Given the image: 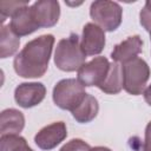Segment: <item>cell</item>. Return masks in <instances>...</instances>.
I'll return each instance as SVG.
<instances>
[{
  "instance_id": "19",
  "label": "cell",
  "mask_w": 151,
  "mask_h": 151,
  "mask_svg": "<svg viewBox=\"0 0 151 151\" xmlns=\"http://www.w3.org/2000/svg\"><path fill=\"white\" fill-rule=\"evenodd\" d=\"M91 146L80 138H74L61 146L59 151H90Z\"/></svg>"
},
{
  "instance_id": "8",
  "label": "cell",
  "mask_w": 151,
  "mask_h": 151,
  "mask_svg": "<svg viewBox=\"0 0 151 151\" xmlns=\"http://www.w3.org/2000/svg\"><path fill=\"white\" fill-rule=\"evenodd\" d=\"M46 96V87L42 83H21L14 90L15 103L24 107L29 109L40 104Z\"/></svg>"
},
{
  "instance_id": "18",
  "label": "cell",
  "mask_w": 151,
  "mask_h": 151,
  "mask_svg": "<svg viewBox=\"0 0 151 151\" xmlns=\"http://www.w3.org/2000/svg\"><path fill=\"white\" fill-rule=\"evenodd\" d=\"M28 5V1H1L0 2V12H1V24L6 20L7 17H12V14L20 7Z\"/></svg>"
},
{
  "instance_id": "13",
  "label": "cell",
  "mask_w": 151,
  "mask_h": 151,
  "mask_svg": "<svg viewBox=\"0 0 151 151\" xmlns=\"http://www.w3.org/2000/svg\"><path fill=\"white\" fill-rule=\"evenodd\" d=\"M25 127V117L17 109H6L0 114L1 136L19 134Z\"/></svg>"
},
{
  "instance_id": "25",
  "label": "cell",
  "mask_w": 151,
  "mask_h": 151,
  "mask_svg": "<svg viewBox=\"0 0 151 151\" xmlns=\"http://www.w3.org/2000/svg\"><path fill=\"white\" fill-rule=\"evenodd\" d=\"M150 40H151V32H150Z\"/></svg>"
},
{
  "instance_id": "20",
  "label": "cell",
  "mask_w": 151,
  "mask_h": 151,
  "mask_svg": "<svg viewBox=\"0 0 151 151\" xmlns=\"http://www.w3.org/2000/svg\"><path fill=\"white\" fill-rule=\"evenodd\" d=\"M139 22L140 25L150 33L151 32V1H146L143 9L139 13Z\"/></svg>"
},
{
  "instance_id": "23",
  "label": "cell",
  "mask_w": 151,
  "mask_h": 151,
  "mask_svg": "<svg viewBox=\"0 0 151 151\" xmlns=\"http://www.w3.org/2000/svg\"><path fill=\"white\" fill-rule=\"evenodd\" d=\"M90 151H112V150H110L106 146H94V147H91Z\"/></svg>"
},
{
  "instance_id": "21",
  "label": "cell",
  "mask_w": 151,
  "mask_h": 151,
  "mask_svg": "<svg viewBox=\"0 0 151 151\" xmlns=\"http://www.w3.org/2000/svg\"><path fill=\"white\" fill-rule=\"evenodd\" d=\"M142 147L144 149V151H151V120L145 127V138Z\"/></svg>"
},
{
  "instance_id": "6",
  "label": "cell",
  "mask_w": 151,
  "mask_h": 151,
  "mask_svg": "<svg viewBox=\"0 0 151 151\" xmlns=\"http://www.w3.org/2000/svg\"><path fill=\"white\" fill-rule=\"evenodd\" d=\"M111 64L106 57H96L78 70V80L84 86L99 87L106 79Z\"/></svg>"
},
{
  "instance_id": "12",
  "label": "cell",
  "mask_w": 151,
  "mask_h": 151,
  "mask_svg": "<svg viewBox=\"0 0 151 151\" xmlns=\"http://www.w3.org/2000/svg\"><path fill=\"white\" fill-rule=\"evenodd\" d=\"M142 50H143L142 38L138 34L131 35L113 47L111 52V58L118 64H125L137 58V55L142 53Z\"/></svg>"
},
{
  "instance_id": "14",
  "label": "cell",
  "mask_w": 151,
  "mask_h": 151,
  "mask_svg": "<svg viewBox=\"0 0 151 151\" xmlns=\"http://www.w3.org/2000/svg\"><path fill=\"white\" fill-rule=\"evenodd\" d=\"M98 111H99V104H98V100L86 93L85 98L83 99V101L71 112L73 118L78 122V123H81V124H86V123H90L92 122L97 114H98Z\"/></svg>"
},
{
  "instance_id": "9",
  "label": "cell",
  "mask_w": 151,
  "mask_h": 151,
  "mask_svg": "<svg viewBox=\"0 0 151 151\" xmlns=\"http://www.w3.org/2000/svg\"><path fill=\"white\" fill-rule=\"evenodd\" d=\"M31 8L39 28L53 27L59 20L60 5L55 0H39L35 1Z\"/></svg>"
},
{
  "instance_id": "11",
  "label": "cell",
  "mask_w": 151,
  "mask_h": 151,
  "mask_svg": "<svg viewBox=\"0 0 151 151\" xmlns=\"http://www.w3.org/2000/svg\"><path fill=\"white\" fill-rule=\"evenodd\" d=\"M8 25L18 37H25L39 29V26L32 13V8L28 5L18 8L12 14L11 22Z\"/></svg>"
},
{
  "instance_id": "15",
  "label": "cell",
  "mask_w": 151,
  "mask_h": 151,
  "mask_svg": "<svg viewBox=\"0 0 151 151\" xmlns=\"http://www.w3.org/2000/svg\"><path fill=\"white\" fill-rule=\"evenodd\" d=\"M124 79H123V68L120 64L112 63L110 66L109 74L104 83L99 86V90L106 94H117L123 90Z\"/></svg>"
},
{
  "instance_id": "17",
  "label": "cell",
  "mask_w": 151,
  "mask_h": 151,
  "mask_svg": "<svg viewBox=\"0 0 151 151\" xmlns=\"http://www.w3.org/2000/svg\"><path fill=\"white\" fill-rule=\"evenodd\" d=\"M0 151H34L20 134H7L0 137Z\"/></svg>"
},
{
  "instance_id": "7",
  "label": "cell",
  "mask_w": 151,
  "mask_h": 151,
  "mask_svg": "<svg viewBox=\"0 0 151 151\" xmlns=\"http://www.w3.org/2000/svg\"><path fill=\"white\" fill-rule=\"evenodd\" d=\"M67 137V129L64 122H54L44 126L34 136V143L39 149L50 151L57 147Z\"/></svg>"
},
{
  "instance_id": "4",
  "label": "cell",
  "mask_w": 151,
  "mask_h": 151,
  "mask_svg": "<svg viewBox=\"0 0 151 151\" xmlns=\"http://www.w3.org/2000/svg\"><path fill=\"white\" fill-rule=\"evenodd\" d=\"M123 68V88L132 96H139L144 92L145 85L150 78V67L147 63L137 57L122 65Z\"/></svg>"
},
{
  "instance_id": "1",
  "label": "cell",
  "mask_w": 151,
  "mask_h": 151,
  "mask_svg": "<svg viewBox=\"0 0 151 151\" xmlns=\"http://www.w3.org/2000/svg\"><path fill=\"white\" fill-rule=\"evenodd\" d=\"M53 45L54 37L52 34H42L28 41L14 58L15 73L22 78L42 77L48 68Z\"/></svg>"
},
{
  "instance_id": "24",
  "label": "cell",
  "mask_w": 151,
  "mask_h": 151,
  "mask_svg": "<svg viewBox=\"0 0 151 151\" xmlns=\"http://www.w3.org/2000/svg\"><path fill=\"white\" fill-rule=\"evenodd\" d=\"M136 151H144V149L142 147V149H138V150H136Z\"/></svg>"
},
{
  "instance_id": "10",
  "label": "cell",
  "mask_w": 151,
  "mask_h": 151,
  "mask_svg": "<svg viewBox=\"0 0 151 151\" xmlns=\"http://www.w3.org/2000/svg\"><path fill=\"white\" fill-rule=\"evenodd\" d=\"M80 45L86 55H97L101 53L105 47V31L97 24H85Z\"/></svg>"
},
{
  "instance_id": "3",
  "label": "cell",
  "mask_w": 151,
  "mask_h": 151,
  "mask_svg": "<svg viewBox=\"0 0 151 151\" xmlns=\"http://www.w3.org/2000/svg\"><path fill=\"white\" fill-rule=\"evenodd\" d=\"M85 86L78 80L73 78H66L59 80L52 92V98L54 104L61 109L67 111H73L85 98Z\"/></svg>"
},
{
  "instance_id": "22",
  "label": "cell",
  "mask_w": 151,
  "mask_h": 151,
  "mask_svg": "<svg viewBox=\"0 0 151 151\" xmlns=\"http://www.w3.org/2000/svg\"><path fill=\"white\" fill-rule=\"evenodd\" d=\"M143 96H144V100L151 106V84L144 90V92H143Z\"/></svg>"
},
{
  "instance_id": "5",
  "label": "cell",
  "mask_w": 151,
  "mask_h": 151,
  "mask_svg": "<svg viewBox=\"0 0 151 151\" xmlns=\"http://www.w3.org/2000/svg\"><path fill=\"white\" fill-rule=\"evenodd\" d=\"M92 20L104 31H116L123 20V8L118 2L109 0H96L90 6Z\"/></svg>"
},
{
  "instance_id": "16",
  "label": "cell",
  "mask_w": 151,
  "mask_h": 151,
  "mask_svg": "<svg viewBox=\"0 0 151 151\" xmlns=\"http://www.w3.org/2000/svg\"><path fill=\"white\" fill-rule=\"evenodd\" d=\"M20 45L19 37L11 29L9 25H2L0 35V58L5 59L15 54Z\"/></svg>"
},
{
  "instance_id": "2",
  "label": "cell",
  "mask_w": 151,
  "mask_h": 151,
  "mask_svg": "<svg viewBox=\"0 0 151 151\" xmlns=\"http://www.w3.org/2000/svg\"><path fill=\"white\" fill-rule=\"evenodd\" d=\"M86 60L79 37L76 33H71L70 37L63 38L58 41L54 52V64L64 72L78 71Z\"/></svg>"
}]
</instances>
